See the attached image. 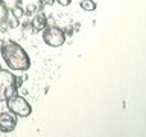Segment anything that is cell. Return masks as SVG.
<instances>
[{
	"instance_id": "6da1fadb",
	"label": "cell",
	"mask_w": 146,
	"mask_h": 137,
	"mask_svg": "<svg viewBox=\"0 0 146 137\" xmlns=\"http://www.w3.org/2000/svg\"><path fill=\"white\" fill-rule=\"evenodd\" d=\"M0 53H2V58L9 70L27 72L31 68L29 55L17 41H12V40L3 41L2 46H0Z\"/></svg>"
},
{
	"instance_id": "7a4b0ae2",
	"label": "cell",
	"mask_w": 146,
	"mask_h": 137,
	"mask_svg": "<svg viewBox=\"0 0 146 137\" xmlns=\"http://www.w3.org/2000/svg\"><path fill=\"white\" fill-rule=\"evenodd\" d=\"M17 76L11 70H5L0 67V102H6L11 96L17 94Z\"/></svg>"
},
{
	"instance_id": "3957f363",
	"label": "cell",
	"mask_w": 146,
	"mask_h": 137,
	"mask_svg": "<svg viewBox=\"0 0 146 137\" xmlns=\"http://www.w3.org/2000/svg\"><path fill=\"white\" fill-rule=\"evenodd\" d=\"M6 107L12 114H15L17 117H29L32 114V107L23 96L14 94L6 100Z\"/></svg>"
},
{
	"instance_id": "277c9868",
	"label": "cell",
	"mask_w": 146,
	"mask_h": 137,
	"mask_svg": "<svg viewBox=\"0 0 146 137\" xmlns=\"http://www.w3.org/2000/svg\"><path fill=\"white\" fill-rule=\"evenodd\" d=\"M43 41L49 47H61V46L66 43V34L61 27L55 26V25H47L43 31Z\"/></svg>"
},
{
	"instance_id": "5b68a950",
	"label": "cell",
	"mask_w": 146,
	"mask_h": 137,
	"mask_svg": "<svg viewBox=\"0 0 146 137\" xmlns=\"http://www.w3.org/2000/svg\"><path fill=\"white\" fill-rule=\"evenodd\" d=\"M17 126V116L9 113H0V132H12Z\"/></svg>"
},
{
	"instance_id": "8992f818",
	"label": "cell",
	"mask_w": 146,
	"mask_h": 137,
	"mask_svg": "<svg viewBox=\"0 0 146 137\" xmlns=\"http://www.w3.org/2000/svg\"><path fill=\"white\" fill-rule=\"evenodd\" d=\"M47 25H49L47 17H46L43 12H35L34 14V17H32V20H31V26H32V29H34V32H41Z\"/></svg>"
},
{
	"instance_id": "52a82bcc",
	"label": "cell",
	"mask_w": 146,
	"mask_h": 137,
	"mask_svg": "<svg viewBox=\"0 0 146 137\" xmlns=\"http://www.w3.org/2000/svg\"><path fill=\"white\" fill-rule=\"evenodd\" d=\"M8 15H9V11L0 5V32H6L8 29Z\"/></svg>"
},
{
	"instance_id": "ba28073f",
	"label": "cell",
	"mask_w": 146,
	"mask_h": 137,
	"mask_svg": "<svg viewBox=\"0 0 146 137\" xmlns=\"http://www.w3.org/2000/svg\"><path fill=\"white\" fill-rule=\"evenodd\" d=\"M79 6H81V9H84L87 12H93V11H96V6H98V5H96L94 0H81Z\"/></svg>"
},
{
	"instance_id": "9c48e42d",
	"label": "cell",
	"mask_w": 146,
	"mask_h": 137,
	"mask_svg": "<svg viewBox=\"0 0 146 137\" xmlns=\"http://www.w3.org/2000/svg\"><path fill=\"white\" fill-rule=\"evenodd\" d=\"M18 26H20L18 18H15L11 12H9V15H8V29H17Z\"/></svg>"
},
{
	"instance_id": "30bf717a",
	"label": "cell",
	"mask_w": 146,
	"mask_h": 137,
	"mask_svg": "<svg viewBox=\"0 0 146 137\" xmlns=\"http://www.w3.org/2000/svg\"><path fill=\"white\" fill-rule=\"evenodd\" d=\"M9 12H11L15 18H18V20H20L23 15H25V9H23L20 5H17V6H14L12 9H9Z\"/></svg>"
},
{
	"instance_id": "8fae6325",
	"label": "cell",
	"mask_w": 146,
	"mask_h": 137,
	"mask_svg": "<svg viewBox=\"0 0 146 137\" xmlns=\"http://www.w3.org/2000/svg\"><path fill=\"white\" fill-rule=\"evenodd\" d=\"M21 0H2V6H5L9 11V9H12L14 6H17V5H20Z\"/></svg>"
},
{
	"instance_id": "7c38bea8",
	"label": "cell",
	"mask_w": 146,
	"mask_h": 137,
	"mask_svg": "<svg viewBox=\"0 0 146 137\" xmlns=\"http://www.w3.org/2000/svg\"><path fill=\"white\" fill-rule=\"evenodd\" d=\"M23 9H25V15H31V14H35L38 8H36L35 5H29V6H26V8H23Z\"/></svg>"
},
{
	"instance_id": "4fadbf2b",
	"label": "cell",
	"mask_w": 146,
	"mask_h": 137,
	"mask_svg": "<svg viewBox=\"0 0 146 137\" xmlns=\"http://www.w3.org/2000/svg\"><path fill=\"white\" fill-rule=\"evenodd\" d=\"M41 6H52V5L55 3V0H40Z\"/></svg>"
},
{
	"instance_id": "5bb4252c",
	"label": "cell",
	"mask_w": 146,
	"mask_h": 137,
	"mask_svg": "<svg viewBox=\"0 0 146 137\" xmlns=\"http://www.w3.org/2000/svg\"><path fill=\"white\" fill-rule=\"evenodd\" d=\"M55 2H56L58 5H61V6L66 8V6H68V5L72 3V0H55Z\"/></svg>"
}]
</instances>
